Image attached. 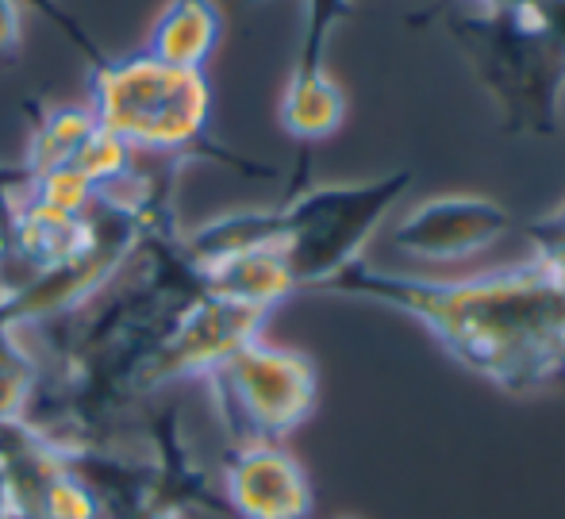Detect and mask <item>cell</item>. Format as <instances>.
<instances>
[{"label": "cell", "instance_id": "11", "mask_svg": "<svg viewBox=\"0 0 565 519\" xmlns=\"http://www.w3.org/2000/svg\"><path fill=\"white\" fill-rule=\"evenodd\" d=\"M31 396V370L15 350L0 347V423Z\"/></svg>", "mask_w": 565, "mask_h": 519}, {"label": "cell", "instance_id": "2", "mask_svg": "<svg viewBox=\"0 0 565 519\" xmlns=\"http://www.w3.org/2000/svg\"><path fill=\"white\" fill-rule=\"evenodd\" d=\"M447 23L508 135H554L565 97V0H481Z\"/></svg>", "mask_w": 565, "mask_h": 519}, {"label": "cell", "instance_id": "3", "mask_svg": "<svg viewBox=\"0 0 565 519\" xmlns=\"http://www.w3.org/2000/svg\"><path fill=\"white\" fill-rule=\"evenodd\" d=\"M89 112L135 155H193L209 135L212 89L201 70L150 59H100L93 66Z\"/></svg>", "mask_w": 565, "mask_h": 519}, {"label": "cell", "instance_id": "7", "mask_svg": "<svg viewBox=\"0 0 565 519\" xmlns=\"http://www.w3.org/2000/svg\"><path fill=\"white\" fill-rule=\"evenodd\" d=\"M227 505L238 519H308L312 481L281 443H243L224 469Z\"/></svg>", "mask_w": 565, "mask_h": 519}, {"label": "cell", "instance_id": "10", "mask_svg": "<svg viewBox=\"0 0 565 519\" xmlns=\"http://www.w3.org/2000/svg\"><path fill=\"white\" fill-rule=\"evenodd\" d=\"M347 15H350V0H305V43H300L292 77L328 74V62H323V54H328V35Z\"/></svg>", "mask_w": 565, "mask_h": 519}, {"label": "cell", "instance_id": "9", "mask_svg": "<svg viewBox=\"0 0 565 519\" xmlns=\"http://www.w3.org/2000/svg\"><path fill=\"white\" fill-rule=\"evenodd\" d=\"M347 119V97L331 74L289 77L281 97V127L300 142H320L342 127Z\"/></svg>", "mask_w": 565, "mask_h": 519}, {"label": "cell", "instance_id": "1", "mask_svg": "<svg viewBox=\"0 0 565 519\" xmlns=\"http://www.w3.org/2000/svg\"><path fill=\"white\" fill-rule=\"evenodd\" d=\"M320 293L404 311L500 393L539 396L565 381V285L539 258L466 277L388 274L358 258Z\"/></svg>", "mask_w": 565, "mask_h": 519}, {"label": "cell", "instance_id": "13", "mask_svg": "<svg viewBox=\"0 0 565 519\" xmlns=\"http://www.w3.org/2000/svg\"><path fill=\"white\" fill-rule=\"evenodd\" d=\"M339 519H358V516H339Z\"/></svg>", "mask_w": 565, "mask_h": 519}, {"label": "cell", "instance_id": "5", "mask_svg": "<svg viewBox=\"0 0 565 519\" xmlns=\"http://www.w3.org/2000/svg\"><path fill=\"white\" fill-rule=\"evenodd\" d=\"M216 412L235 446L281 443L312 415L320 396L316 362L300 350L274 342H246L220 370L209 373Z\"/></svg>", "mask_w": 565, "mask_h": 519}, {"label": "cell", "instance_id": "4", "mask_svg": "<svg viewBox=\"0 0 565 519\" xmlns=\"http://www.w3.org/2000/svg\"><path fill=\"white\" fill-rule=\"evenodd\" d=\"M412 186L408 170L373 181H339L292 193L281 208H269V235L281 251L297 289H323L335 274L365 258L388 208Z\"/></svg>", "mask_w": 565, "mask_h": 519}, {"label": "cell", "instance_id": "12", "mask_svg": "<svg viewBox=\"0 0 565 519\" xmlns=\"http://www.w3.org/2000/svg\"><path fill=\"white\" fill-rule=\"evenodd\" d=\"M20 31V0H0V62L15 54Z\"/></svg>", "mask_w": 565, "mask_h": 519}, {"label": "cell", "instance_id": "8", "mask_svg": "<svg viewBox=\"0 0 565 519\" xmlns=\"http://www.w3.org/2000/svg\"><path fill=\"white\" fill-rule=\"evenodd\" d=\"M220 35H224V15L216 0H166L150 28L147 54L181 70H201L216 51Z\"/></svg>", "mask_w": 565, "mask_h": 519}, {"label": "cell", "instance_id": "6", "mask_svg": "<svg viewBox=\"0 0 565 519\" xmlns=\"http://www.w3.org/2000/svg\"><path fill=\"white\" fill-rule=\"evenodd\" d=\"M504 235H512V215L492 197L477 193H443L396 220L388 231L393 251L419 262H466L473 254L497 246Z\"/></svg>", "mask_w": 565, "mask_h": 519}]
</instances>
